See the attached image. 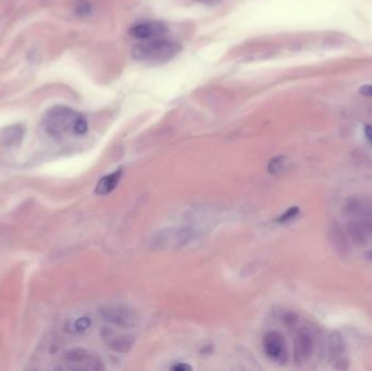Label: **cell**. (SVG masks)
Masks as SVG:
<instances>
[{
	"label": "cell",
	"mask_w": 372,
	"mask_h": 371,
	"mask_svg": "<svg viewBox=\"0 0 372 371\" xmlns=\"http://www.w3.org/2000/svg\"><path fill=\"white\" fill-rule=\"evenodd\" d=\"M167 32L166 25L157 21H144L140 22L131 28L129 35L132 37L144 40L156 37H161Z\"/></svg>",
	"instance_id": "8"
},
{
	"label": "cell",
	"mask_w": 372,
	"mask_h": 371,
	"mask_svg": "<svg viewBox=\"0 0 372 371\" xmlns=\"http://www.w3.org/2000/svg\"><path fill=\"white\" fill-rule=\"evenodd\" d=\"M42 125L49 136L58 140L69 135L81 136L89 130L85 117L67 106L50 108L42 119Z\"/></svg>",
	"instance_id": "1"
},
{
	"label": "cell",
	"mask_w": 372,
	"mask_h": 371,
	"mask_svg": "<svg viewBox=\"0 0 372 371\" xmlns=\"http://www.w3.org/2000/svg\"><path fill=\"white\" fill-rule=\"evenodd\" d=\"M196 238L194 233L187 229H167L159 231L151 238L152 247L157 249L181 248L188 245Z\"/></svg>",
	"instance_id": "4"
},
{
	"label": "cell",
	"mask_w": 372,
	"mask_h": 371,
	"mask_svg": "<svg viewBox=\"0 0 372 371\" xmlns=\"http://www.w3.org/2000/svg\"><path fill=\"white\" fill-rule=\"evenodd\" d=\"M358 215H360L359 222L362 226V228L365 229L368 235H372V207L367 206V205H362L361 211Z\"/></svg>",
	"instance_id": "16"
},
{
	"label": "cell",
	"mask_w": 372,
	"mask_h": 371,
	"mask_svg": "<svg viewBox=\"0 0 372 371\" xmlns=\"http://www.w3.org/2000/svg\"><path fill=\"white\" fill-rule=\"evenodd\" d=\"M171 369L174 371H186V370H192V367L186 364H183V362H180V364H177L176 366H172Z\"/></svg>",
	"instance_id": "22"
},
{
	"label": "cell",
	"mask_w": 372,
	"mask_h": 371,
	"mask_svg": "<svg viewBox=\"0 0 372 371\" xmlns=\"http://www.w3.org/2000/svg\"><path fill=\"white\" fill-rule=\"evenodd\" d=\"M100 315L103 320L112 325L131 329L140 323V316L134 309L122 304H110L102 307Z\"/></svg>",
	"instance_id": "5"
},
{
	"label": "cell",
	"mask_w": 372,
	"mask_h": 371,
	"mask_svg": "<svg viewBox=\"0 0 372 371\" xmlns=\"http://www.w3.org/2000/svg\"><path fill=\"white\" fill-rule=\"evenodd\" d=\"M298 212H299V208H298V207L294 206V207H292V208H290L289 210L285 211L283 214H281L280 217L278 219H276V221L280 222V223H282V222H288V221L292 220L293 218H295L296 215L298 214Z\"/></svg>",
	"instance_id": "19"
},
{
	"label": "cell",
	"mask_w": 372,
	"mask_h": 371,
	"mask_svg": "<svg viewBox=\"0 0 372 371\" xmlns=\"http://www.w3.org/2000/svg\"><path fill=\"white\" fill-rule=\"evenodd\" d=\"M179 51L180 45L177 41L161 36L136 42L132 47V56L141 62L160 63L169 61Z\"/></svg>",
	"instance_id": "2"
},
{
	"label": "cell",
	"mask_w": 372,
	"mask_h": 371,
	"mask_svg": "<svg viewBox=\"0 0 372 371\" xmlns=\"http://www.w3.org/2000/svg\"><path fill=\"white\" fill-rule=\"evenodd\" d=\"M266 355L272 360L281 361L287 356V343L283 335L276 331L267 333L262 341Z\"/></svg>",
	"instance_id": "7"
},
{
	"label": "cell",
	"mask_w": 372,
	"mask_h": 371,
	"mask_svg": "<svg viewBox=\"0 0 372 371\" xmlns=\"http://www.w3.org/2000/svg\"><path fill=\"white\" fill-rule=\"evenodd\" d=\"M344 351V341L339 332H332L329 338V357L331 360L337 359Z\"/></svg>",
	"instance_id": "14"
},
{
	"label": "cell",
	"mask_w": 372,
	"mask_h": 371,
	"mask_svg": "<svg viewBox=\"0 0 372 371\" xmlns=\"http://www.w3.org/2000/svg\"><path fill=\"white\" fill-rule=\"evenodd\" d=\"M362 203L358 201L357 198H351L346 202L344 206V211L347 215H358L362 208Z\"/></svg>",
	"instance_id": "18"
},
{
	"label": "cell",
	"mask_w": 372,
	"mask_h": 371,
	"mask_svg": "<svg viewBox=\"0 0 372 371\" xmlns=\"http://www.w3.org/2000/svg\"><path fill=\"white\" fill-rule=\"evenodd\" d=\"M24 134V128L20 124L7 126L0 131V143L6 146H12L20 143Z\"/></svg>",
	"instance_id": "12"
},
{
	"label": "cell",
	"mask_w": 372,
	"mask_h": 371,
	"mask_svg": "<svg viewBox=\"0 0 372 371\" xmlns=\"http://www.w3.org/2000/svg\"><path fill=\"white\" fill-rule=\"evenodd\" d=\"M359 93L363 96H370L372 97V85H362L359 89Z\"/></svg>",
	"instance_id": "21"
},
{
	"label": "cell",
	"mask_w": 372,
	"mask_h": 371,
	"mask_svg": "<svg viewBox=\"0 0 372 371\" xmlns=\"http://www.w3.org/2000/svg\"><path fill=\"white\" fill-rule=\"evenodd\" d=\"M198 3H202L204 5H207V6H215L218 5L221 0H197Z\"/></svg>",
	"instance_id": "24"
},
{
	"label": "cell",
	"mask_w": 372,
	"mask_h": 371,
	"mask_svg": "<svg viewBox=\"0 0 372 371\" xmlns=\"http://www.w3.org/2000/svg\"><path fill=\"white\" fill-rule=\"evenodd\" d=\"M365 134L367 136L368 141L372 144V125H366L365 126Z\"/></svg>",
	"instance_id": "23"
},
{
	"label": "cell",
	"mask_w": 372,
	"mask_h": 371,
	"mask_svg": "<svg viewBox=\"0 0 372 371\" xmlns=\"http://www.w3.org/2000/svg\"><path fill=\"white\" fill-rule=\"evenodd\" d=\"M368 257H369V259L372 261V251H370L369 252V254H368Z\"/></svg>",
	"instance_id": "25"
},
{
	"label": "cell",
	"mask_w": 372,
	"mask_h": 371,
	"mask_svg": "<svg viewBox=\"0 0 372 371\" xmlns=\"http://www.w3.org/2000/svg\"><path fill=\"white\" fill-rule=\"evenodd\" d=\"M330 236H331L332 244H333V246L335 248V251L337 252V254H339L342 257L347 256V254H348L347 238H346L342 229L335 223H333L332 227H331Z\"/></svg>",
	"instance_id": "11"
},
{
	"label": "cell",
	"mask_w": 372,
	"mask_h": 371,
	"mask_svg": "<svg viewBox=\"0 0 372 371\" xmlns=\"http://www.w3.org/2000/svg\"><path fill=\"white\" fill-rule=\"evenodd\" d=\"M57 369L64 370H102V362L98 356L90 351L76 347L67 351L62 356V366Z\"/></svg>",
	"instance_id": "3"
},
{
	"label": "cell",
	"mask_w": 372,
	"mask_h": 371,
	"mask_svg": "<svg viewBox=\"0 0 372 371\" xmlns=\"http://www.w3.org/2000/svg\"><path fill=\"white\" fill-rule=\"evenodd\" d=\"M346 231H347V234L349 235L351 239L354 242L356 245L362 246L367 243L368 234L362 228L359 221H349L346 226Z\"/></svg>",
	"instance_id": "13"
},
{
	"label": "cell",
	"mask_w": 372,
	"mask_h": 371,
	"mask_svg": "<svg viewBox=\"0 0 372 371\" xmlns=\"http://www.w3.org/2000/svg\"><path fill=\"white\" fill-rule=\"evenodd\" d=\"M122 174H123L122 169H118L112 172V173L102 177L99 180L98 184L96 185L95 192H96L97 195L101 196L110 194L112 191H115V188L118 186L121 178H122Z\"/></svg>",
	"instance_id": "10"
},
{
	"label": "cell",
	"mask_w": 372,
	"mask_h": 371,
	"mask_svg": "<svg viewBox=\"0 0 372 371\" xmlns=\"http://www.w3.org/2000/svg\"><path fill=\"white\" fill-rule=\"evenodd\" d=\"M288 166H289L288 157L278 156L269 162V165H268V171H269V173L272 176H279L282 172L287 170Z\"/></svg>",
	"instance_id": "15"
},
{
	"label": "cell",
	"mask_w": 372,
	"mask_h": 371,
	"mask_svg": "<svg viewBox=\"0 0 372 371\" xmlns=\"http://www.w3.org/2000/svg\"><path fill=\"white\" fill-rule=\"evenodd\" d=\"M92 325L91 319L87 317H80L75 319L74 321L68 324V330H70L73 333H83L87 331Z\"/></svg>",
	"instance_id": "17"
},
{
	"label": "cell",
	"mask_w": 372,
	"mask_h": 371,
	"mask_svg": "<svg viewBox=\"0 0 372 371\" xmlns=\"http://www.w3.org/2000/svg\"><path fill=\"white\" fill-rule=\"evenodd\" d=\"M100 336L108 347L122 354L131 351L135 342L132 334L116 331L112 328H103L100 331Z\"/></svg>",
	"instance_id": "6"
},
{
	"label": "cell",
	"mask_w": 372,
	"mask_h": 371,
	"mask_svg": "<svg viewBox=\"0 0 372 371\" xmlns=\"http://www.w3.org/2000/svg\"><path fill=\"white\" fill-rule=\"evenodd\" d=\"M348 366H349V361L347 359L342 358V359H339L336 361L334 368L337 369V370H346L348 368Z\"/></svg>",
	"instance_id": "20"
},
{
	"label": "cell",
	"mask_w": 372,
	"mask_h": 371,
	"mask_svg": "<svg viewBox=\"0 0 372 371\" xmlns=\"http://www.w3.org/2000/svg\"><path fill=\"white\" fill-rule=\"evenodd\" d=\"M314 352V341L311 335L306 331H300L295 341L296 358L300 361L308 360Z\"/></svg>",
	"instance_id": "9"
}]
</instances>
